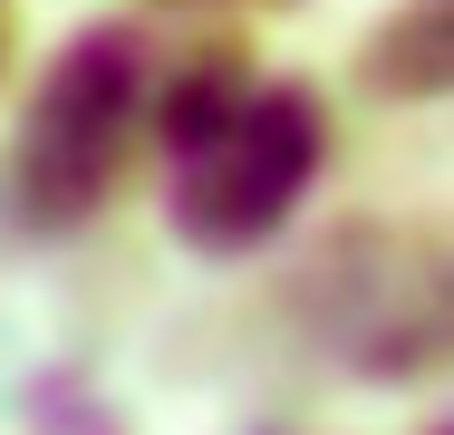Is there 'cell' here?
Returning a JSON list of instances; mask_svg holds the SVG:
<instances>
[{
  "instance_id": "6da1fadb",
  "label": "cell",
  "mask_w": 454,
  "mask_h": 435,
  "mask_svg": "<svg viewBox=\"0 0 454 435\" xmlns=\"http://www.w3.org/2000/svg\"><path fill=\"white\" fill-rule=\"evenodd\" d=\"M309 155H319V107H309L300 87L252 97V107L223 126V146L193 165L184 223H193L203 242H252L262 223H280V203H290V184L309 174Z\"/></svg>"
},
{
  "instance_id": "7a4b0ae2",
  "label": "cell",
  "mask_w": 454,
  "mask_h": 435,
  "mask_svg": "<svg viewBox=\"0 0 454 435\" xmlns=\"http://www.w3.org/2000/svg\"><path fill=\"white\" fill-rule=\"evenodd\" d=\"M126 107H136V39H88L49 97H39V136H29V174L49 203H88V184L106 174L116 136H126Z\"/></svg>"
},
{
  "instance_id": "3957f363",
  "label": "cell",
  "mask_w": 454,
  "mask_h": 435,
  "mask_svg": "<svg viewBox=\"0 0 454 435\" xmlns=\"http://www.w3.org/2000/svg\"><path fill=\"white\" fill-rule=\"evenodd\" d=\"M232 116H242V107H232V78H223V68H203V78L175 87V116H165V126H175V146H213Z\"/></svg>"
}]
</instances>
